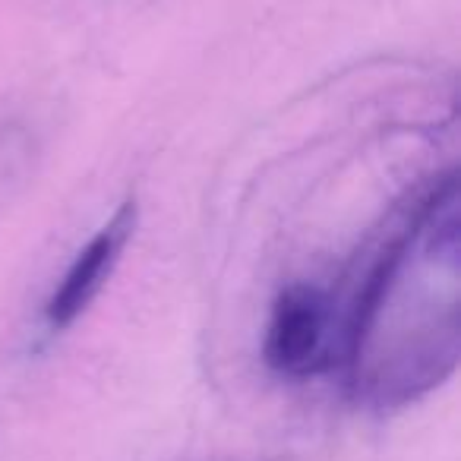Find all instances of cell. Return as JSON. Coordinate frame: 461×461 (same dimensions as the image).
Returning <instances> with one entry per match:
<instances>
[{
  "mask_svg": "<svg viewBox=\"0 0 461 461\" xmlns=\"http://www.w3.org/2000/svg\"><path fill=\"white\" fill-rule=\"evenodd\" d=\"M458 316V184L439 177L411 203L404 221L366 269L339 335V360L351 364L385 326L395 351L366 392L379 404H404L439 385L455 366Z\"/></svg>",
  "mask_w": 461,
  "mask_h": 461,
  "instance_id": "6da1fadb",
  "label": "cell"
},
{
  "mask_svg": "<svg viewBox=\"0 0 461 461\" xmlns=\"http://www.w3.org/2000/svg\"><path fill=\"white\" fill-rule=\"evenodd\" d=\"M263 357L272 370L291 379L316 376L335 364L332 310L320 288L288 285L276 297Z\"/></svg>",
  "mask_w": 461,
  "mask_h": 461,
  "instance_id": "7a4b0ae2",
  "label": "cell"
},
{
  "mask_svg": "<svg viewBox=\"0 0 461 461\" xmlns=\"http://www.w3.org/2000/svg\"><path fill=\"white\" fill-rule=\"evenodd\" d=\"M136 228V199H123L117 212L102 224L89 238V244L77 253L70 269L58 282L45 303V326L51 332H64L70 329L79 316L89 310L95 294L102 291L104 278L111 276L114 263L121 259L123 247H127L130 234Z\"/></svg>",
  "mask_w": 461,
  "mask_h": 461,
  "instance_id": "3957f363",
  "label": "cell"
}]
</instances>
